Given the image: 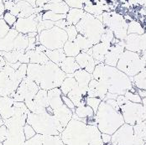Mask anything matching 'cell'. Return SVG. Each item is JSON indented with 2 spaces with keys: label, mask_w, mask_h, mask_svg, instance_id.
<instances>
[{
  "label": "cell",
  "mask_w": 146,
  "mask_h": 145,
  "mask_svg": "<svg viewBox=\"0 0 146 145\" xmlns=\"http://www.w3.org/2000/svg\"><path fill=\"white\" fill-rule=\"evenodd\" d=\"M92 79L102 81L108 87V92L113 94L124 95L128 91L133 92L137 91V89L133 88L130 77L115 66L99 63L92 73Z\"/></svg>",
  "instance_id": "cell-1"
},
{
  "label": "cell",
  "mask_w": 146,
  "mask_h": 145,
  "mask_svg": "<svg viewBox=\"0 0 146 145\" xmlns=\"http://www.w3.org/2000/svg\"><path fill=\"white\" fill-rule=\"evenodd\" d=\"M26 75L33 80L40 89L46 91L60 87L66 76L58 65L50 60L44 65L29 63Z\"/></svg>",
  "instance_id": "cell-2"
},
{
  "label": "cell",
  "mask_w": 146,
  "mask_h": 145,
  "mask_svg": "<svg viewBox=\"0 0 146 145\" xmlns=\"http://www.w3.org/2000/svg\"><path fill=\"white\" fill-rule=\"evenodd\" d=\"M92 125L83 122L73 113L72 118L60 134L65 145H90Z\"/></svg>",
  "instance_id": "cell-3"
},
{
  "label": "cell",
  "mask_w": 146,
  "mask_h": 145,
  "mask_svg": "<svg viewBox=\"0 0 146 145\" xmlns=\"http://www.w3.org/2000/svg\"><path fill=\"white\" fill-rule=\"evenodd\" d=\"M97 126L102 133L112 135L124 122L123 115L105 101H102L95 114Z\"/></svg>",
  "instance_id": "cell-4"
},
{
  "label": "cell",
  "mask_w": 146,
  "mask_h": 145,
  "mask_svg": "<svg viewBox=\"0 0 146 145\" xmlns=\"http://www.w3.org/2000/svg\"><path fill=\"white\" fill-rule=\"evenodd\" d=\"M26 122L33 127L38 134L41 135H60L64 130L63 126L53 114L45 112L43 113H29Z\"/></svg>",
  "instance_id": "cell-5"
},
{
  "label": "cell",
  "mask_w": 146,
  "mask_h": 145,
  "mask_svg": "<svg viewBox=\"0 0 146 145\" xmlns=\"http://www.w3.org/2000/svg\"><path fill=\"white\" fill-rule=\"evenodd\" d=\"M78 33L87 37L94 44L101 41L102 34L105 31L102 22L94 15L86 13L83 18L76 24Z\"/></svg>",
  "instance_id": "cell-6"
},
{
  "label": "cell",
  "mask_w": 146,
  "mask_h": 145,
  "mask_svg": "<svg viewBox=\"0 0 146 145\" xmlns=\"http://www.w3.org/2000/svg\"><path fill=\"white\" fill-rule=\"evenodd\" d=\"M28 115H15L10 118L4 120L7 127V137L2 143L3 145H24L26 141L24 126L26 123Z\"/></svg>",
  "instance_id": "cell-7"
},
{
  "label": "cell",
  "mask_w": 146,
  "mask_h": 145,
  "mask_svg": "<svg viewBox=\"0 0 146 145\" xmlns=\"http://www.w3.org/2000/svg\"><path fill=\"white\" fill-rule=\"evenodd\" d=\"M116 67L129 77H133L144 70L146 66L140 53L125 50L118 60Z\"/></svg>",
  "instance_id": "cell-8"
},
{
  "label": "cell",
  "mask_w": 146,
  "mask_h": 145,
  "mask_svg": "<svg viewBox=\"0 0 146 145\" xmlns=\"http://www.w3.org/2000/svg\"><path fill=\"white\" fill-rule=\"evenodd\" d=\"M39 42L47 50H57L63 48L68 40V36L65 29L54 26L50 29H45L38 34Z\"/></svg>",
  "instance_id": "cell-9"
},
{
  "label": "cell",
  "mask_w": 146,
  "mask_h": 145,
  "mask_svg": "<svg viewBox=\"0 0 146 145\" xmlns=\"http://www.w3.org/2000/svg\"><path fill=\"white\" fill-rule=\"evenodd\" d=\"M103 25L105 28H109L115 38L119 40H124L128 35V22L124 17L115 12H105L102 13Z\"/></svg>",
  "instance_id": "cell-10"
},
{
  "label": "cell",
  "mask_w": 146,
  "mask_h": 145,
  "mask_svg": "<svg viewBox=\"0 0 146 145\" xmlns=\"http://www.w3.org/2000/svg\"><path fill=\"white\" fill-rule=\"evenodd\" d=\"M120 112L125 123L133 126L146 119V113L142 103L129 102L120 106Z\"/></svg>",
  "instance_id": "cell-11"
},
{
  "label": "cell",
  "mask_w": 146,
  "mask_h": 145,
  "mask_svg": "<svg viewBox=\"0 0 146 145\" xmlns=\"http://www.w3.org/2000/svg\"><path fill=\"white\" fill-rule=\"evenodd\" d=\"M133 140V127L130 124L123 123L112 134L111 144L113 145H132Z\"/></svg>",
  "instance_id": "cell-12"
},
{
  "label": "cell",
  "mask_w": 146,
  "mask_h": 145,
  "mask_svg": "<svg viewBox=\"0 0 146 145\" xmlns=\"http://www.w3.org/2000/svg\"><path fill=\"white\" fill-rule=\"evenodd\" d=\"M42 14L43 13L35 14L26 18H18L14 28L19 33L25 34L30 32H37V25L38 23L42 20Z\"/></svg>",
  "instance_id": "cell-13"
},
{
  "label": "cell",
  "mask_w": 146,
  "mask_h": 145,
  "mask_svg": "<svg viewBox=\"0 0 146 145\" xmlns=\"http://www.w3.org/2000/svg\"><path fill=\"white\" fill-rule=\"evenodd\" d=\"M40 90V87L27 75L22 80L19 86L18 87L16 92L19 94L25 101L26 100H33Z\"/></svg>",
  "instance_id": "cell-14"
},
{
  "label": "cell",
  "mask_w": 146,
  "mask_h": 145,
  "mask_svg": "<svg viewBox=\"0 0 146 145\" xmlns=\"http://www.w3.org/2000/svg\"><path fill=\"white\" fill-rule=\"evenodd\" d=\"M124 41L125 50L141 53L146 50V30L143 34H128Z\"/></svg>",
  "instance_id": "cell-15"
},
{
  "label": "cell",
  "mask_w": 146,
  "mask_h": 145,
  "mask_svg": "<svg viewBox=\"0 0 146 145\" xmlns=\"http://www.w3.org/2000/svg\"><path fill=\"white\" fill-rule=\"evenodd\" d=\"M124 50H125V41L124 40H120L117 43L112 44L110 50L105 56V60H104L103 63L105 65L116 67L117 61Z\"/></svg>",
  "instance_id": "cell-16"
},
{
  "label": "cell",
  "mask_w": 146,
  "mask_h": 145,
  "mask_svg": "<svg viewBox=\"0 0 146 145\" xmlns=\"http://www.w3.org/2000/svg\"><path fill=\"white\" fill-rule=\"evenodd\" d=\"M108 92V87L102 81H98L96 79H92L88 85L87 96L89 97H99L103 101Z\"/></svg>",
  "instance_id": "cell-17"
},
{
  "label": "cell",
  "mask_w": 146,
  "mask_h": 145,
  "mask_svg": "<svg viewBox=\"0 0 146 145\" xmlns=\"http://www.w3.org/2000/svg\"><path fill=\"white\" fill-rule=\"evenodd\" d=\"M14 102L15 100L9 96H0V116L3 120L10 118L15 115Z\"/></svg>",
  "instance_id": "cell-18"
},
{
  "label": "cell",
  "mask_w": 146,
  "mask_h": 145,
  "mask_svg": "<svg viewBox=\"0 0 146 145\" xmlns=\"http://www.w3.org/2000/svg\"><path fill=\"white\" fill-rule=\"evenodd\" d=\"M75 58H76L77 64L80 66V67L82 69L86 70L88 72L91 73V74L93 72V71L97 66V63H96V60L91 55H89L87 52L82 51Z\"/></svg>",
  "instance_id": "cell-19"
},
{
  "label": "cell",
  "mask_w": 146,
  "mask_h": 145,
  "mask_svg": "<svg viewBox=\"0 0 146 145\" xmlns=\"http://www.w3.org/2000/svg\"><path fill=\"white\" fill-rule=\"evenodd\" d=\"M111 45L112 44L109 43L99 42L92 47V56L96 60L97 65L104 62L105 56L110 50Z\"/></svg>",
  "instance_id": "cell-20"
},
{
  "label": "cell",
  "mask_w": 146,
  "mask_h": 145,
  "mask_svg": "<svg viewBox=\"0 0 146 145\" xmlns=\"http://www.w3.org/2000/svg\"><path fill=\"white\" fill-rule=\"evenodd\" d=\"M53 115L56 117V118L65 128L66 125L68 124V122L72 118L73 112L70 108H68L65 104H63L60 107L53 110Z\"/></svg>",
  "instance_id": "cell-21"
},
{
  "label": "cell",
  "mask_w": 146,
  "mask_h": 145,
  "mask_svg": "<svg viewBox=\"0 0 146 145\" xmlns=\"http://www.w3.org/2000/svg\"><path fill=\"white\" fill-rule=\"evenodd\" d=\"M19 34V32L11 28L9 33L2 39H0V52H9L14 50V41Z\"/></svg>",
  "instance_id": "cell-22"
},
{
  "label": "cell",
  "mask_w": 146,
  "mask_h": 145,
  "mask_svg": "<svg viewBox=\"0 0 146 145\" xmlns=\"http://www.w3.org/2000/svg\"><path fill=\"white\" fill-rule=\"evenodd\" d=\"M62 92L60 87H56L47 91V98L50 107L54 110L64 104L62 101Z\"/></svg>",
  "instance_id": "cell-23"
},
{
  "label": "cell",
  "mask_w": 146,
  "mask_h": 145,
  "mask_svg": "<svg viewBox=\"0 0 146 145\" xmlns=\"http://www.w3.org/2000/svg\"><path fill=\"white\" fill-rule=\"evenodd\" d=\"M73 75H74V78L76 79L77 84L80 87L88 88L89 82L92 79L91 73L88 72L84 69L80 68V69H78L77 71H76L75 72L73 73Z\"/></svg>",
  "instance_id": "cell-24"
},
{
  "label": "cell",
  "mask_w": 146,
  "mask_h": 145,
  "mask_svg": "<svg viewBox=\"0 0 146 145\" xmlns=\"http://www.w3.org/2000/svg\"><path fill=\"white\" fill-rule=\"evenodd\" d=\"M42 9L44 11L50 10V11H53L54 13H56V14L66 15L70 9V7L66 3L65 1L62 0V1L58 2V3H49L45 4Z\"/></svg>",
  "instance_id": "cell-25"
},
{
  "label": "cell",
  "mask_w": 146,
  "mask_h": 145,
  "mask_svg": "<svg viewBox=\"0 0 146 145\" xmlns=\"http://www.w3.org/2000/svg\"><path fill=\"white\" fill-rule=\"evenodd\" d=\"M59 66L66 74H73L76 71L81 68L77 64L76 58L70 56H66Z\"/></svg>",
  "instance_id": "cell-26"
},
{
  "label": "cell",
  "mask_w": 146,
  "mask_h": 145,
  "mask_svg": "<svg viewBox=\"0 0 146 145\" xmlns=\"http://www.w3.org/2000/svg\"><path fill=\"white\" fill-rule=\"evenodd\" d=\"M86 15V12L83 9H75V8H70L68 13L66 14V21L68 24H73L76 25L82 18Z\"/></svg>",
  "instance_id": "cell-27"
},
{
  "label": "cell",
  "mask_w": 146,
  "mask_h": 145,
  "mask_svg": "<svg viewBox=\"0 0 146 145\" xmlns=\"http://www.w3.org/2000/svg\"><path fill=\"white\" fill-rule=\"evenodd\" d=\"M26 51L29 54V63L44 65V64H46L48 61H50L45 52L38 51L36 50H26Z\"/></svg>",
  "instance_id": "cell-28"
},
{
  "label": "cell",
  "mask_w": 146,
  "mask_h": 145,
  "mask_svg": "<svg viewBox=\"0 0 146 145\" xmlns=\"http://www.w3.org/2000/svg\"><path fill=\"white\" fill-rule=\"evenodd\" d=\"M44 52L50 61L56 63L58 66H60V63L66 57L62 48L57 50H46Z\"/></svg>",
  "instance_id": "cell-29"
},
{
  "label": "cell",
  "mask_w": 146,
  "mask_h": 145,
  "mask_svg": "<svg viewBox=\"0 0 146 145\" xmlns=\"http://www.w3.org/2000/svg\"><path fill=\"white\" fill-rule=\"evenodd\" d=\"M133 87L136 89L146 90V67L133 77H130Z\"/></svg>",
  "instance_id": "cell-30"
},
{
  "label": "cell",
  "mask_w": 146,
  "mask_h": 145,
  "mask_svg": "<svg viewBox=\"0 0 146 145\" xmlns=\"http://www.w3.org/2000/svg\"><path fill=\"white\" fill-rule=\"evenodd\" d=\"M62 49H63L66 56H70V57H76L77 55H79L82 52V50L78 47V45L74 41L69 40L65 43Z\"/></svg>",
  "instance_id": "cell-31"
},
{
  "label": "cell",
  "mask_w": 146,
  "mask_h": 145,
  "mask_svg": "<svg viewBox=\"0 0 146 145\" xmlns=\"http://www.w3.org/2000/svg\"><path fill=\"white\" fill-rule=\"evenodd\" d=\"M77 85L78 84H77L76 79L74 78V76H66V78L64 79V81H62V83L60 87V89L63 95L67 96V94Z\"/></svg>",
  "instance_id": "cell-32"
},
{
  "label": "cell",
  "mask_w": 146,
  "mask_h": 145,
  "mask_svg": "<svg viewBox=\"0 0 146 145\" xmlns=\"http://www.w3.org/2000/svg\"><path fill=\"white\" fill-rule=\"evenodd\" d=\"M29 44V37L27 34L19 33L14 41V50H26Z\"/></svg>",
  "instance_id": "cell-33"
},
{
  "label": "cell",
  "mask_w": 146,
  "mask_h": 145,
  "mask_svg": "<svg viewBox=\"0 0 146 145\" xmlns=\"http://www.w3.org/2000/svg\"><path fill=\"white\" fill-rule=\"evenodd\" d=\"M74 113L80 118H88V117H93L95 115L93 109L87 104L76 107Z\"/></svg>",
  "instance_id": "cell-34"
},
{
  "label": "cell",
  "mask_w": 146,
  "mask_h": 145,
  "mask_svg": "<svg viewBox=\"0 0 146 145\" xmlns=\"http://www.w3.org/2000/svg\"><path fill=\"white\" fill-rule=\"evenodd\" d=\"M74 42L78 45V47L81 49L82 51H84V52H87L89 49H91L93 46V44L92 43L87 37L83 36L81 34H77Z\"/></svg>",
  "instance_id": "cell-35"
},
{
  "label": "cell",
  "mask_w": 146,
  "mask_h": 145,
  "mask_svg": "<svg viewBox=\"0 0 146 145\" xmlns=\"http://www.w3.org/2000/svg\"><path fill=\"white\" fill-rule=\"evenodd\" d=\"M43 145H65L60 135H42Z\"/></svg>",
  "instance_id": "cell-36"
},
{
  "label": "cell",
  "mask_w": 146,
  "mask_h": 145,
  "mask_svg": "<svg viewBox=\"0 0 146 145\" xmlns=\"http://www.w3.org/2000/svg\"><path fill=\"white\" fill-rule=\"evenodd\" d=\"M145 32V29L142 26V24L136 21L130 20L128 23V34H143Z\"/></svg>",
  "instance_id": "cell-37"
},
{
  "label": "cell",
  "mask_w": 146,
  "mask_h": 145,
  "mask_svg": "<svg viewBox=\"0 0 146 145\" xmlns=\"http://www.w3.org/2000/svg\"><path fill=\"white\" fill-rule=\"evenodd\" d=\"M134 136L142 138L146 142V119L141 122H138L133 126Z\"/></svg>",
  "instance_id": "cell-38"
},
{
  "label": "cell",
  "mask_w": 146,
  "mask_h": 145,
  "mask_svg": "<svg viewBox=\"0 0 146 145\" xmlns=\"http://www.w3.org/2000/svg\"><path fill=\"white\" fill-rule=\"evenodd\" d=\"M66 18V15L64 14H56L54 13L53 11L50 10H46L44 11V13L42 14V19H48V20H51V21H58L60 19H63Z\"/></svg>",
  "instance_id": "cell-39"
},
{
  "label": "cell",
  "mask_w": 146,
  "mask_h": 145,
  "mask_svg": "<svg viewBox=\"0 0 146 145\" xmlns=\"http://www.w3.org/2000/svg\"><path fill=\"white\" fill-rule=\"evenodd\" d=\"M55 26V22L51 21V20H48V19H42L38 23L37 25V32L38 34H40L41 31L45 30V29H50L53 28Z\"/></svg>",
  "instance_id": "cell-40"
},
{
  "label": "cell",
  "mask_w": 146,
  "mask_h": 145,
  "mask_svg": "<svg viewBox=\"0 0 146 145\" xmlns=\"http://www.w3.org/2000/svg\"><path fill=\"white\" fill-rule=\"evenodd\" d=\"M114 39H115V36H114L113 32L109 29V28H105V31H104V33L102 34L101 41L100 42L109 43L112 44Z\"/></svg>",
  "instance_id": "cell-41"
},
{
  "label": "cell",
  "mask_w": 146,
  "mask_h": 145,
  "mask_svg": "<svg viewBox=\"0 0 146 145\" xmlns=\"http://www.w3.org/2000/svg\"><path fill=\"white\" fill-rule=\"evenodd\" d=\"M3 19H4V21L9 24V26L11 28H14L15 24H16V21L18 19V17L13 15L10 11H5L4 14L3 15Z\"/></svg>",
  "instance_id": "cell-42"
},
{
  "label": "cell",
  "mask_w": 146,
  "mask_h": 145,
  "mask_svg": "<svg viewBox=\"0 0 146 145\" xmlns=\"http://www.w3.org/2000/svg\"><path fill=\"white\" fill-rule=\"evenodd\" d=\"M102 99H100L99 97H87V99H86V102H87V105H88L89 107H91L92 109H93V112L94 113L96 114L98 107H99V105L102 102Z\"/></svg>",
  "instance_id": "cell-43"
},
{
  "label": "cell",
  "mask_w": 146,
  "mask_h": 145,
  "mask_svg": "<svg viewBox=\"0 0 146 145\" xmlns=\"http://www.w3.org/2000/svg\"><path fill=\"white\" fill-rule=\"evenodd\" d=\"M66 3L70 8H75V9H83L84 5L90 2L91 0H64Z\"/></svg>",
  "instance_id": "cell-44"
},
{
  "label": "cell",
  "mask_w": 146,
  "mask_h": 145,
  "mask_svg": "<svg viewBox=\"0 0 146 145\" xmlns=\"http://www.w3.org/2000/svg\"><path fill=\"white\" fill-rule=\"evenodd\" d=\"M66 34H67V36H68V40H72L74 41L75 39L76 38L77 34H79L77 29L76 28V25H73V24H68L66 26V28L65 29Z\"/></svg>",
  "instance_id": "cell-45"
},
{
  "label": "cell",
  "mask_w": 146,
  "mask_h": 145,
  "mask_svg": "<svg viewBox=\"0 0 146 145\" xmlns=\"http://www.w3.org/2000/svg\"><path fill=\"white\" fill-rule=\"evenodd\" d=\"M124 96L127 97V99L132 102H135V103H142V98L140 97V96L138 94V92H133L131 91H128L125 92Z\"/></svg>",
  "instance_id": "cell-46"
},
{
  "label": "cell",
  "mask_w": 146,
  "mask_h": 145,
  "mask_svg": "<svg viewBox=\"0 0 146 145\" xmlns=\"http://www.w3.org/2000/svg\"><path fill=\"white\" fill-rule=\"evenodd\" d=\"M24 145H43L42 144V135L41 134H36L33 138L27 139Z\"/></svg>",
  "instance_id": "cell-47"
},
{
  "label": "cell",
  "mask_w": 146,
  "mask_h": 145,
  "mask_svg": "<svg viewBox=\"0 0 146 145\" xmlns=\"http://www.w3.org/2000/svg\"><path fill=\"white\" fill-rule=\"evenodd\" d=\"M10 27L9 24L4 21L3 18H0V39L3 38L10 30Z\"/></svg>",
  "instance_id": "cell-48"
},
{
  "label": "cell",
  "mask_w": 146,
  "mask_h": 145,
  "mask_svg": "<svg viewBox=\"0 0 146 145\" xmlns=\"http://www.w3.org/2000/svg\"><path fill=\"white\" fill-rule=\"evenodd\" d=\"M24 133H25V136L26 140L31 138H33L35 135L37 134L36 132L33 128V127L31 125H29V123H27V122L24 126Z\"/></svg>",
  "instance_id": "cell-49"
},
{
  "label": "cell",
  "mask_w": 146,
  "mask_h": 145,
  "mask_svg": "<svg viewBox=\"0 0 146 145\" xmlns=\"http://www.w3.org/2000/svg\"><path fill=\"white\" fill-rule=\"evenodd\" d=\"M7 127L4 124V120L0 117V144H2L7 137Z\"/></svg>",
  "instance_id": "cell-50"
},
{
  "label": "cell",
  "mask_w": 146,
  "mask_h": 145,
  "mask_svg": "<svg viewBox=\"0 0 146 145\" xmlns=\"http://www.w3.org/2000/svg\"><path fill=\"white\" fill-rule=\"evenodd\" d=\"M62 101L64 102V104L68 107L70 108L73 113L75 112V109H76V106L74 105V103L72 102V101L66 95H62Z\"/></svg>",
  "instance_id": "cell-51"
},
{
  "label": "cell",
  "mask_w": 146,
  "mask_h": 145,
  "mask_svg": "<svg viewBox=\"0 0 146 145\" xmlns=\"http://www.w3.org/2000/svg\"><path fill=\"white\" fill-rule=\"evenodd\" d=\"M67 25H68V23H67V21H66V19H60L58 21H56V22H55V26L59 27V28H60V29H66Z\"/></svg>",
  "instance_id": "cell-52"
},
{
  "label": "cell",
  "mask_w": 146,
  "mask_h": 145,
  "mask_svg": "<svg viewBox=\"0 0 146 145\" xmlns=\"http://www.w3.org/2000/svg\"><path fill=\"white\" fill-rule=\"evenodd\" d=\"M116 101H117V104L119 105V107L123 105V104H125L126 102H129V100L127 99V97L124 95H117Z\"/></svg>",
  "instance_id": "cell-53"
},
{
  "label": "cell",
  "mask_w": 146,
  "mask_h": 145,
  "mask_svg": "<svg viewBox=\"0 0 146 145\" xmlns=\"http://www.w3.org/2000/svg\"><path fill=\"white\" fill-rule=\"evenodd\" d=\"M111 139H112V135L108 133H102V140L104 144H111Z\"/></svg>",
  "instance_id": "cell-54"
},
{
  "label": "cell",
  "mask_w": 146,
  "mask_h": 145,
  "mask_svg": "<svg viewBox=\"0 0 146 145\" xmlns=\"http://www.w3.org/2000/svg\"><path fill=\"white\" fill-rule=\"evenodd\" d=\"M105 102H107L110 106H112L113 108H115L116 110L117 111H120V107H119V105L117 104V101L115 100V99H109V100H107V101H105Z\"/></svg>",
  "instance_id": "cell-55"
},
{
  "label": "cell",
  "mask_w": 146,
  "mask_h": 145,
  "mask_svg": "<svg viewBox=\"0 0 146 145\" xmlns=\"http://www.w3.org/2000/svg\"><path fill=\"white\" fill-rule=\"evenodd\" d=\"M50 0H36V7L43 8L45 4L49 3Z\"/></svg>",
  "instance_id": "cell-56"
},
{
  "label": "cell",
  "mask_w": 146,
  "mask_h": 145,
  "mask_svg": "<svg viewBox=\"0 0 146 145\" xmlns=\"http://www.w3.org/2000/svg\"><path fill=\"white\" fill-rule=\"evenodd\" d=\"M5 7H4V3L3 0H0V18H3V15L5 12Z\"/></svg>",
  "instance_id": "cell-57"
},
{
  "label": "cell",
  "mask_w": 146,
  "mask_h": 145,
  "mask_svg": "<svg viewBox=\"0 0 146 145\" xmlns=\"http://www.w3.org/2000/svg\"><path fill=\"white\" fill-rule=\"evenodd\" d=\"M137 92L138 94L140 96V97L143 99L146 97V90H143V89H137Z\"/></svg>",
  "instance_id": "cell-58"
},
{
  "label": "cell",
  "mask_w": 146,
  "mask_h": 145,
  "mask_svg": "<svg viewBox=\"0 0 146 145\" xmlns=\"http://www.w3.org/2000/svg\"><path fill=\"white\" fill-rule=\"evenodd\" d=\"M35 50H38V51H42V52H44L47 49L44 47V45H42L41 44H37L36 45V47H35Z\"/></svg>",
  "instance_id": "cell-59"
},
{
  "label": "cell",
  "mask_w": 146,
  "mask_h": 145,
  "mask_svg": "<svg viewBox=\"0 0 146 145\" xmlns=\"http://www.w3.org/2000/svg\"><path fill=\"white\" fill-rule=\"evenodd\" d=\"M6 65V60H4V58L0 55V67H3Z\"/></svg>",
  "instance_id": "cell-60"
},
{
  "label": "cell",
  "mask_w": 146,
  "mask_h": 145,
  "mask_svg": "<svg viewBox=\"0 0 146 145\" xmlns=\"http://www.w3.org/2000/svg\"><path fill=\"white\" fill-rule=\"evenodd\" d=\"M140 56H141V57L143 59V60L145 61L146 66V50H145L144 51H142V52L140 53Z\"/></svg>",
  "instance_id": "cell-61"
},
{
  "label": "cell",
  "mask_w": 146,
  "mask_h": 145,
  "mask_svg": "<svg viewBox=\"0 0 146 145\" xmlns=\"http://www.w3.org/2000/svg\"><path fill=\"white\" fill-rule=\"evenodd\" d=\"M142 105H143L144 109H145V113H146V97H145V98H143V99H142Z\"/></svg>",
  "instance_id": "cell-62"
},
{
  "label": "cell",
  "mask_w": 146,
  "mask_h": 145,
  "mask_svg": "<svg viewBox=\"0 0 146 145\" xmlns=\"http://www.w3.org/2000/svg\"><path fill=\"white\" fill-rule=\"evenodd\" d=\"M104 145H113L112 144H104Z\"/></svg>",
  "instance_id": "cell-63"
},
{
  "label": "cell",
  "mask_w": 146,
  "mask_h": 145,
  "mask_svg": "<svg viewBox=\"0 0 146 145\" xmlns=\"http://www.w3.org/2000/svg\"><path fill=\"white\" fill-rule=\"evenodd\" d=\"M145 145H146V143H145Z\"/></svg>",
  "instance_id": "cell-64"
}]
</instances>
